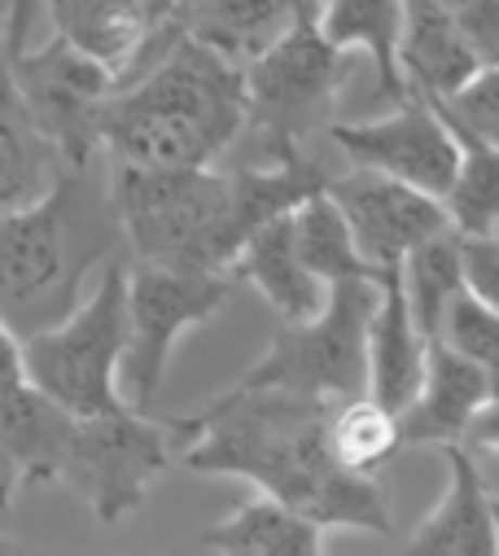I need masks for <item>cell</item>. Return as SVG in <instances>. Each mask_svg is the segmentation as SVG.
I'll use <instances>...</instances> for the list:
<instances>
[{
  "label": "cell",
  "mask_w": 499,
  "mask_h": 556,
  "mask_svg": "<svg viewBox=\"0 0 499 556\" xmlns=\"http://www.w3.org/2000/svg\"><path fill=\"white\" fill-rule=\"evenodd\" d=\"M324 399L236 381L197 416H184L180 465L193 473L241 478L255 491H268L324 530H363L386 534L391 508L372 473L346 469L333 456Z\"/></svg>",
  "instance_id": "cell-1"
},
{
  "label": "cell",
  "mask_w": 499,
  "mask_h": 556,
  "mask_svg": "<svg viewBox=\"0 0 499 556\" xmlns=\"http://www.w3.org/2000/svg\"><path fill=\"white\" fill-rule=\"evenodd\" d=\"M114 258H123V228L105 159L66 163L44 198L0 215V320L23 338L62 325Z\"/></svg>",
  "instance_id": "cell-2"
},
{
  "label": "cell",
  "mask_w": 499,
  "mask_h": 556,
  "mask_svg": "<svg viewBox=\"0 0 499 556\" xmlns=\"http://www.w3.org/2000/svg\"><path fill=\"white\" fill-rule=\"evenodd\" d=\"M245 131V66L171 31L163 53L105 110V159L137 167H215Z\"/></svg>",
  "instance_id": "cell-3"
},
{
  "label": "cell",
  "mask_w": 499,
  "mask_h": 556,
  "mask_svg": "<svg viewBox=\"0 0 499 556\" xmlns=\"http://www.w3.org/2000/svg\"><path fill=\"white\" fill-rule=\"evenodd\" d=\"M110 202L123 245L137 263L228 271L236 241L228 228V172L215 167H137L114 163Z\"/></svg>",
  "instance_id": "cell-4"
},
{
  "label": "cell",
  "mask_w": 499,
  "mask_h": 556,
  "mask_svg": "<svg viewBox=\"0 0 499 556\" xmlns=\"http://www.w3.org/2000/svg\"><path fill=\"white\" fill-rule=\"evenodd\" d=\"M123 355H128V263L114 258L62 325L27 338V377L79 416L114 412L128 407Z\"/></svg>",
  "instance_id": "cell-5"
},
{
  "label": "cell",
  "mask_w": 499,
  "mask_h": 556,
  "mask_svg": "<svg viewBox=\"0 0 499 556\" xmlns=\"http://www.w3.org/2000/svg\"><path fill=\"white\" fill-rule=\"evenodd\" d=\"M184 447V416L158 421L141 407H114L75 416V430L62 456L57 482L79 495V504L114 526L145 504L154 482L180 460Z\"/></svg>",
  "instance_id": "cell-6"
},
{
  "label": "cell",
  "mask_w": 499,
  "mask_h": 556,
  "mask_svg": "<svg viewBox=\"0 0 499 556\" xmlns=\"http://www.w3.org/2000/svg\"><path fill=\"white\" fill-rule=\"evenodd\" d=\"M346 79L350 53L333 49L316 23H298L245 62V131L259 136L264 159L307 150L320 131L329 136Z\"/></svg>",
  "instance_id": "cell-7"
},
{
  "label": "cell",
  "mask_w": 499,
  "mask_h": 556,
  "mask_svg": "<svg viewBox=\"0 0 499 556\" xmlns=\"http://www.w3.org/2000/svg\"><path fill=\"white\" fill-rule=\"evenodd\" d=\"M372 307H378V276L372 281H337L316 316L277 325L268 351L241 381L285 386L324 403H350L368 394Z\"/></svg>",
  "instance_id": "cell-8"
},
{
  "label": "cell",
  "mask_w": 499,
  "mask_h": 556,
  "mask_svg": "<svg viewBox=\"0 0 499 556\" xmlns=\"http://www.w3.org/2000/svg\"><path fill=\"white\" fill-rule=\"evenodd\" d=\"M232 294L228 271L128 263V355H123V394L150 412L171 368V351L197 325H206Z\"/></svg>",
  "instance_id": "cell-9"
},
{
  "label": "cell",
  "mask_w": 499,
  "mask_h": 556,
  "mask_svg": "<svg viewBox=\"0 0 499 556\" xmlns=\"http://www.w3.org/2000/svg\"><path fill=\"white\" fill-rule=\"evenodd\" d=\"M5 75L71 167L105 159V110L118 92V75L110 66L53 31L40 49L27 45L5 58Z\"/></svg>",
  "instance_id": "cell-10"
},
{
  "label": "cell",
  "mask_w": 499,
  "mask_h": 556,
  "mask_svg": "<svg viewBox=\"0 0 499 556\" xmlns=\"http://www.w3.org/2000/svg\"><path fill=\"white\" fill-rule=\"evenodd\" d=\"M329 141L342 150V159L350 167L395 176L438 202H447V193L460 176V159H464L460 131L438 110V101H430L425 92H408L382 118L333 123Z\"/></svg>",
  "instance_id": "cell-11"
},
{
  "label": "cell",
  "mask_w": 499,
  "mask_h": 556,
  "mask_svg": "<svg viewBox=\"0 0 499 556\" xmlns=\"http://www.w3.org/2000/svg\"><path fill=\"white\" fill-rule=\"evenodd\" d=\"M329 198L342 206L359 254L372 263L378 276L399 267L421 241L451 228L447 202L368 167H350L346 176H333Z\"/></svg>",
  "instance_id": "cell-12"
},
{
  "label": "cell",
  "mask_w": 499,
  "mask_h": 556,
  "mask_svg": "<svg viewBox=\"0 0 499 556\" xmlns=\"http://www.w3.org/2000/svg\"><path fill=\"white\" fill-rule=\"evenodd\" d=\"M154 14L245 66L298 23H316L320 0H154Z\"/></svg>",
  "instance_id": "cell-13"
},
{
  "label": "cell",
  "mask_w": 499,
  "mask_h": 556,
  "mask_svg": "<svg viewBox=\"0 0 499 556\" xmlns=\"http://www.w3.org/2000/svg\"><path fill=\"white\" fill-rule=\"evenodd\" d=\"M447 486L438 504L412 526L404 552L417 556H499V504L486 491L464 443L443 447Z\"/></svg>",
  "instance_id": "cell-14"
},
{
  "label": "cell",
  "mask_w": 499,
  "mask_h": 556,
  "mask_svg": "<svg viewBox=\"0 0 499 556\" xmlns=\"http://www.w3.org/2000/svg\"><path fill=\"white\" fill-rule=\"evenodd\" d=\"M430 364V338L412 316L399 267L378 276V307L368 320V399H378L395 416L421 394Z\"/></svg>",
  "instance_id": "cell-15"
},
{
  "label": "cell",
  "mask_w": 499,
  "mask_h": 556,
  "mask_svg": "<svg viewBox=\"0 0 499 556\" xmlns=\"http://www.w3.org/2000/svg\"><path fill=\"white\" fill-rule=\"evenodd\" d=\"M490 394H499V386L482 364H473L443 338H430L425 381H421V394L412 399V407L399 412V439L412 447L464 443L469 421Z\"/></svg>",
  "instance_id": "cell-16"
},
{
  "label": "cell",
  "mask_w": 499,
  "mask_h": 556,
  "mask_svg": "<svg viewBox=\"0 0 499 556\" xmlns=\"http://www.w3.org/2000/svg\"><path fill=\"white\" fill-rule=\"evenodd\" d=\"M40 5L49 10L53 31L110 66L118 84L137 75L158 31L154 0H40Z\"/></svg>",
  "instance_id": "cell-17"
},
{
  "label": "cell",
  "mask_w": 499,
  "mask_h": 556,
  "mask_svg": "<svg viewBox=\"0 0 499 556\" xmlns=\"http://www.w3.org/2000/svg\"><path fill=\"white\" fill-rule=\"evenodd\" d=\"M228 276L255 290L277 312V320H307V316H316L329 303V290H333L303 263V254L294 245L290 215H277L272 224H264L255 237H250L241 245V254L232 258Z\"/></svg>",
  "instance_id": "cell-18"
},
{
  "label": "cell",
  "mask_w": 499,
  "mask_h": 556,
  "mask_svg": "<svg viewBox=\"0 0 499 556\" xmlns=\"http://www.w3.org/2000/svg\"><path fill=\"white\" fill-rule=\"evenodd\" d=\"M399 62L408 92H425L434 101H447L482 71L460 31L451 0H404Z\"/></svg>",
  "instance_id": "cell-19"
},
{
  "label": "cell",
  "mask_w": 499,
  "mask_h": 556,
  "mask_svg": "<svg viewBox=\"0 0 499 556\" xmlns=\"http://www.w3.org/2000/svg\"><path fill=\"white\" fill-rule=\"evenodd\" d=\"M324 526L298 513L294 504L259 491L255 500L223 513L206 534L193 543L197 552H223V556H316L324 552Z\"/></svg>",
  "instance_id": "cell-20"
},
{
  "label": "cell",
  "mask_w": 499,
  "mask_h": 556,
  "mask_svg": "<svg viewBox=\"0 0 499 556\" xmlns=\"http://www.w3.org/2000/svg\"><path fill=\"white\" fill-rule=\"evenodd\" d=\"M75 416L71 407H62L53 394H44L31 377L18 386L0 390V439H5L10 456L18 460L23 486H49L62 473V456L75 430Z\"/></svg>",
  "instance_id": "cell-21"
},
{
  "label": "cell",
  "mask_w": 499,
  "mask_h": 556,
  "mask_svg": "<svg viewBox=\"0 0 499 556\" xmlns=\"http://www.w3.org/2000/svg\"><path fill=\"white\" fill-rule=\"evenodd\" d=\"M66 159L40 131L31 110L23 105L14 79L0 71V215L23 211L53 189Z\"/></svg>",
  "instance_id": "cell-22"
},
{
  "label": "cell",
  "mask_w": 499,
  "mask_h": 556,
  "mask_svg": "<svg viewBox=\"0 0 499 556\" xmlns=\"http://www.w3.org/2000/svg\"><path fill=\"white\" fill-rule=\"evenodd\" d=\"M320 36L342 53H363L378 71V84L386 97L404 101L408 79L399 62L404 40V0H320L316 14Z\"/></svg>",
  "instance_id": "cell-23"
},
{
  "label": "cell",
  "mask_w": 499,
  "mask_h": 556,
  "mask_svg": "<svg viewBox=\"0 0 499 556\" xmlns=\"http://www.w3.org/2000/svg\"><path fill=\"white\" fill-rule=\"evenodd\" d=\"M290 224H294V245L303 254V263L320 276L324 286H337V281H372V263L359 254L355 245V232L342 215V206L329 198V189L311 193L307 202H298L290 211Z\"/></svg>",
  "instance_id": "cell-24"
},
{
  "label": "cell",
  "mask_w": 499,
  "mask_h": 556,
  "mask_svg": "<svg viewBox=\"0 0 499 556\" xmlns=\"http://www.w3.org/2000/svg\"><path fill=\"white\" fill-rule=\"evenodd\" d=\"M399 276H404V290H408L417 325L425 329V338H438L451 303L469 290L464 286V237L456 228H443L438 237L421 241L399 263Z\"/></svg>",
  "instance_id": "cell-25"
},
{
  "label": "cell",
  "mask_w": 499,
  "mask_h": 556,
  "mask_svg": "<svg viewBox=\"0 0 499 556\" xmlns=\"http://www.w3.org/2000/svg\"><path fill=\"white\" fill-rule=\"evenodd\" d=\"M456 127V123H451ZM460 131V176L447 193V215L460 237H499V150L482 136Z\"/></svg>",
  "instance_id": "cell-26"
},
{
  "label": "cell",
  "mask_w": 499,
  "mask_h": 556,
  "mask_svg": "<svg viewBox=\"0 0 499 556\" xmlns=\"http://www.w3.org/2000/svg\"><path fill=\"white\" fill-rule=\"evenodd\" d=\"M329 443H333V456H337L346 469L372 473L382 460H391V456L404 447V439H399V416H395L391 407H382L378 399L359 394V399L333 407Z\"/></svg>",
  "instance_id": "cell-27"
},
{
  "label": "cell",
  "mask_w": 499,
  "mask_h": 556,
  "mask_svg": "<svg viewBox=\"0 0 499 556\" xmlns=\"http://www.w3.org/2000/svg\"><path fill=\"white\" fill-rule=\"evenodd\" d=\"M447 346H456L460 355H469L473 364H482L495 386H499V312L486 307L482 299H473L469 290L451 303L447 320H443V333H438Z\"/></svg>",
  "instance_id": "cell-28"
},
{
  "label": "cell",
  "mask_w": 499,
  "mask_h": 556,
  "mask_svg": "<svg viewBox=\"0 0 499 556\" xmlns=\"http://www.w3.org/2000/svg\"><path fill=\"white\" fill-rule=\"evenodd\" d=\"M430 101H434V97H430ZM438 110H443L456 127L482 136L486 146L499 150V66H482L460 92H451L447 101H438Z\"/></svg>",
  "instance_id": "cell-29"
},
{
  "label": "cell",
  "mask_w": 499,
  "mask_h": 556,
  "mask_svg": "<svg viewBox=\"0 0 499 556\" xmlns=\"http://www.w3.org/2000/svg\"><path fill=\"white\" fill-rule=\"evenodd\" d=\"M477 66H499V0H451Z\"/></svg>",
  "instance_id": "cell-30"
},
{
  "label": "cell",
  "mask_w": 499,
  "mask_h": 556,
  "mask_svg": "<svg viewBox=\"0 0 499 556\" xmlns=\"http://www.w3.org/2000/svg\"><path fill=\"white\" fill-rule=\"evenodd\" d=\"M464 286L499 312V237H464Z\"/></svg>",
  "instance_id": "cell-31"
},
{
  "label": "cell",
  "mask_w": 499,
  "mask_h": 556,
  "mask_svg": "<svg viewBox=\"0 0 499 556\" xmlns=\"http://www.w3.org/2000/svg\"><path fill=\"white\" fill-rule=\"evenodd\" d=\"M18 381H27V338L10 320H0V390Z\"/></svg>",
  "instance_id": "cell-32"
},
{
  "label": "cell",
  "mask_w": 499,
  "mask_h": 556,
  "mask_svg": "<svg viewBox=\"0 0 499 556\" xmlns=\"http://www.w3.org/2000/svg\"><path fill=\"white\" fill-rule=\"evenodd\" d=\"M464 447H469V452H490V456H499V394H490V399L477 407V416H473L469 430H464Z\"/></svg>",
  "instance_id": "cell-33"
},
{
  "label": "cell",
  "mask_w": 499,
  "mask_h": 556,
  "mask_svg": "<svg viewBox=\"0 0 499 556\" xmlns=\"http://www.w3.org/2000/svg\"><path fill=\"white\" fill-rule=\"evenodd\" d=\"M40 0H14V14H10V36H5V58L23 53L31 40V14H36Z\"/></svg>",
  "instance_id": "cell-34"
},
{
  "label": "cell",
  "mask_w": 499,
  "mask_h": 556,
  "mask_svg": "<svg viewBox=\"0 0 499 556\" xmlns=\"http://www.w3.org/2000/svg\"><path fill=\"white\" fill-rule=\"evenodd\" d=\"M18 486H23V473H18V460L10 456V447H5V439H0V513H10V504H14V495H18Z\"/></svg>",
  "instance_id": "cell-35"
},
{
  "label": "cell",
  "mask_w": 499,
  "mask_h": 556,
  "mask_svg": "<svg viewBox=\"0 0 499 556\" xmlns=\"http://www.w3.org/2000/svg\"><path fill=\"white\" fill-rule=\"evenodd\" d=\"M10 14H14V0H0V71H5V36H10Z\"/></svg>",
  "instance_id": "cell-36"
},
{
  "label": "cell",
  "mask_w": 499,
  "mask_h": 556,
  "mask_svg": "<svg viewBox=\"0 0 499 556\" xmlns=\"http://www.w3.org/2000/svg\"><path fill=\"white\" fill-rule=\"evenodd\" d=\"M0 521H5V513H0ZM14 543H10V534H5V526H0V552H10Z\"/></svg>",
  "instance_id": "cell-37"
}]
</instances>
